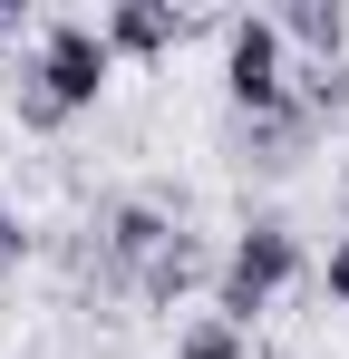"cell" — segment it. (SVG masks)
<instances>
[{"label":"cell","instance_id":"cell-8","mask_svg":"<svg viewBox=\"0 0 349 359\" xmlns=\"http://www.w3.org/2000/svg\"><path fill=\"white\" fill-rule=\"evenodd\" d=\"M272 29H282V49H301V59H340L349 49V10L340 0H282Z\"/></svg>","mask_w":349,"mask_h":359},{"label":"cell","instance_id":"cell-5","mask_svg":"<svg viewBox=\"0 0 349 359\" xmlns=\"http://www.w3.org/2000/svg\"><path fill=\"white\" fill-rule=\"evenodd\" d=\"M204 282H214V252H204V233H184V224H174V233L156 243V262L136 272V292H126V301L174 311V301H184V292H204Z\"/></svg>","mask_w":349,"mask_h":359},{"label":"cell","instance_id":"cell-9","mask_svg":"<svg viewBox=\"0 0 349 359\" xmlns=\"http://www.w3.org/2000/svg\"><path fill=\"white\" fill-rule=\"evenodd\" d=\"M174 359H252V340H242L233 320L204 311V320H184V330H174Z\"/></svg>","mask_w":349,"mask_h":359},{"label":"cell","instance_id":"cell-12","mask_svg":"<svg viewBox=\"0 0 349 359\" xmlns=\"http://www.w3.org/2000/svg\"><path fill=\"white\" fill-rule=\"evenodd\" d=\"M10 29H20V0H0V39H10Z\"/></svg>","mask_w":349,"mask_h":359},{"label":"cell","instance_id":"cell-10","mask_svg":"<svg viewBox=\"0 0 349 359\" xmlns=\"http://www.w3.org/2000/svg\"><path fill=\"white\" fill-rule=\"evenodd\" d=\"M29 262V224H20V204H0V282Z\"/></svg>","mask_w":349,"mask_h":359},{"label":"cell","instance_id":"cell-11","mask_svg":"<svg viewBox=\"0 0 349 359\" xmlns=\"http://www.w3.org/2000/svg\"><path fill=\"white\" fill-rule=\"evenodd\" d=\"M320 292H330V301L349 311V243H330V272H320Z\"/></svg>","mask_w":349,"mask_h":359},{"label":"cell","instance_id":"cell-3","mask_svg":"<svg viewBox=\"0 0 349 359\" xmlns=\"http://www.w3.org/2000/svg\"><path fill=\"white\" fill-rule=\"evenodd\" d=\"M224 97H233V117L291 107V49H282V29H272V10L224 20Z\"/></svg>","mask_w":349,"mask_h":359},{"label":"cell","instance_id":"cell-4","mask_svg":"<svg viewBox=\"0 0 349 359\" xmlns=\"http://www.w3.org/2000/svg\"><path fill=\"white\" fill-rule=\"evenodd\" d=\"M174 233V214L156 204V194H126V204H107L97 214V292H136V272L156 262V243Z\"/></svg>","mask_w":349,"mask_h":359},{"label":"cell","instance_id":"cell-2","mask_svg":"<svg viewBox=\"0 0 349 359\" xmlns=\"http://www.w3.org/2000/svg\"><path fill=\"white\" fill-rule=\"evenodd\" d=\"M291 282H301V233H291L282 214H252V224L224 243V262H214V320H233V330L252 340Z\"/></svg>","mask_w":349,"mask_h":359},{"label":"cell","instance_id":"cell-1","mask_svg":"<svg viewBox=\"0 0 349 359\" xmlns=\"http://www.w3.org/2000/svg\"><path fill=\"white\" fill-rule=\"evenodd\" d=\"M107 39H97V20H39V39H29V59H20V126L29 136H58L68 117H88L97 97H107Z\"/></svg>","mask_w":349,"mask_h":359},{"label":"cell","instance_id":"cell-6","mask_svg":"<svg viewBox=\"0 0 349 359\" xmlns=\"http://www.w3.org/2000/svg\"><path fill=\"white\" fill-rule=\"evenodd\" d=\"M184 29H194V20H184V10H165V0H116L107 20H97L107 59H165Z\"/></svg>","mask_w":349,"mask_h":359},{"label":"cell","instance_id":"cell-7","mask_svg":"<svg viewBox=\"0 0 349 359\" xmlns=\"http://www.w3.org/2000/svg\"><path fill=\"white\" fill-rule=\"evenodd\" d=\"M233 136H242V165H262V175H291V165L320 146V126L301 117V107H272V117H233Z\"/></svg>","mask_w":349,"mask_h":359}]
</instances>
